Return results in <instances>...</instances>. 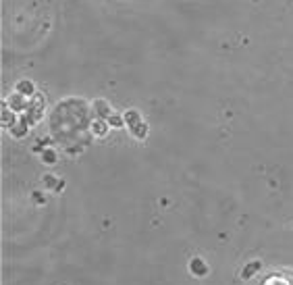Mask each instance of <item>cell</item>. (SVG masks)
<instances>
[{
    "mask_svg": "<svg viewBox=\"0 0 293 285\" xmlns=\"http://www.w3.org/2000/svg\"><path fill=\"white\" fill-rule=\"evenodd\" d=\"M92 129H94V134H96V136H104L106 131H108V127H106V123H104V121H94Z\"/></svg>",
    "mask_w": 293,
    "mask_h": 285,
    "instance_id": "obj_1",
    "label": "cell"
},
{
    "mask_svg": "<svg viewBox=\"0 0 293 285\" xmlns=\"http://www.w3.org/2000/svg\"><path fill=\"white\" fill-rule=\"evenodd\" d=\"M17 88H19V92H27V96H34V86L29 84V81H21Z\"/></svg>",
    "mask_w": 293,
    "mask_h": 285,
    "instance_id": "obj_2",
    "label": "cell"
},
{
    "mask_svg": "<svg viewBox=\"0 0 293 285\" xmlns=\"http://www.w3.org/2000/svg\"><path fill=\"white\" fill-rule=\"evenodd\" d=\"M191 269H194L198 275H202V273H204L206 269H204V264H202L200 262V258H194V262H191Z\"/></svg>",
    "mask_w": 293,
    "mask_h": 285,
    "instance_id": "obj_3",
    "label": "cell"
},
{
    "mask_svg": "<svg viewBox=\"0 0 293 285\" xmlns=\"http://www.w3.org/2000/svg\"><path fill=\"white\" fill-rule=\"evenodd\" d=\"M258 269H260V262H254V264H250V267L246 269V273H244V277H250V275L254 273V271H258Z\"/></svg>",
    "mask_w": 293,
    "mask_h": 285,
    "instance_id": "obj_4",
    "label": "cell"
},
{
    "mask_svg": "<svg viewBox=\"0 0 293 285\" xmlns=\"http://www.w3.org/2000/svg\"><path fill=\"white\" fill-rule=\"evenodd\" d=\"M44 162H48V165H52V162H54V152H46V154H44Z\"/></svg>",
    "mask_w": 293,
    "mask_h": 285,
    "instance_id": "obj_5",
    "label": "cell"
},
{
    "mask_svg": "<svg viewBox=\"0 0 293 285\" xmlns=\"http://www.w3.org/2000/svg\"><path fill=\"white\" fill-rule=\"evenodd\" d=\"M110 123H113V125H121V119L119 117H113V119H110Z\"/></svg>",
    "mask_w": 293,
    "mask_h": 285,
    "instance_id": "obj_6",
    "label": "cell"
}]
</instances>
